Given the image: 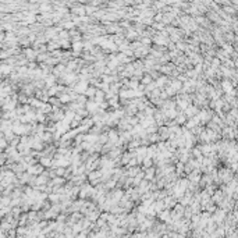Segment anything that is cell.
<instances>
[{"label": "cell", "mask_w": 238, "mask_h": 238, "mask_svg": "<svg viewBox=\"0 0 238 238\" xmlns=\"http://www.w3.org/2000/svg\"><path fill=\"white\" fill-rule=\"evenodd\" d=\"M42 164H46V166H49V164H50L49 159H42Z\"/></svg>", "instance_id": "obj_1"}]
</instances>
